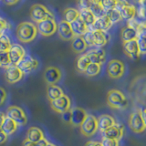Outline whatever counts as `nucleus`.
Returning a JSON list of instances; mask_svg holds the SVG:
<instances>
[{"instance_id": "c03bdc74", "label": "nucleus", "mask_w": 146, "mask_h": 146, "mask_svg": "<svg viewBox=\"0 0 146 146\" xmlns=\"http://www.w3.org/2000/svg\"><path fill=\"white\" fill-rule=\"evenodd\" d=\"M137 15H138L140 18L146 19V7L140 6L139 9H137Z\"/></svg>"}, {"instance_id": "f8f14e48", "label": "nucleus", "mask_w": 146, "mask_h": 146, "mask_svg": "<svg viewBox=\"0 0 146 146\" xmlns=\"http://www.w3.org/2000/svg\"><path fill=\"white\" fill-rule=\"evenodd\" d=\"M129 126L130 129L135 133H141L145 131V127L141 115V111L136 110L131 114L129 119Z\"/></svg>"}, {"instance_id": "4be33fe9", "label": "nucleus", "mask_w": 146, "mask_h": 146, "mask_svg": "<svg viewBox=\"0 0 146 146\" xmlns=\"http://www.w3.org/2000/svg\"><path fill=\"white\" fill-rule=\"evenodd\" d=\"M93 32V42L94 48H103L109 42L111 36L108 34V32L103 31H92Z\"/></svg>"}, {"instance_id": "a878e982", "label": "nucleus", "mask_w": 146, "mask_h": 146, "mask_svg": "<svg viewBox=\"0 0 146 146\" xmlns=\"http://www.w3.org/2000/svg\"><path fill=\"white\" fill-rule=\"evenodd\" d=\"M121 38L122 39L123 42H127V41H131L135 40L138 38V32H137L134 29L126 26L125 27H123L121 32Z\"/></svg>"}, {"instance_id": "a18cd8bd", "label": "nucleus", "mask_w": 146, "mask_h": 146, "mask_svg": "<svg viewBox=\"0 0 146 146\" xmlns=\"http://www.w3.org/2000/svg\"><path fill=\"white\" fill-rule=\"evenodd\" d=\"M70 110L61 114L62 120H63L64 122H66V123H70V121H71V111H70Z\"/></svg>"}, {"instance_id": "49530a36", "label": "nucleus", "mask_w": 146, "mask_h": 146, "mask_svg": "<svg viewBox=\"0 0 146 146\" xmlns=\"http://www.w3.org/2000/svg\"><path fill=\"white\" fill-rule=\"evenodd\" d=\"M7 135L6 133H4V132L0 130V144H3L5 143L6 141H7Z\"/></svg>"}, {"instance_id": "b1692460", "label": "nucleus", "mask_w": 146, "mask_h": 146, "mask_svg": "<svg viewBox=\"0 0 146 146\" xmlns=\"http://www.w3.org/2000/svg\"><path fill=\"white\" fill-rule=\"evenodd\" d=\"M44 133L43 131L38 127L32 126L29 128V130L27 131V140H29L32 143H38V141L41 139L44 138Z\"/></svg>"}, {"instance_id": "c756f323", "label": "nucleus", "mask_w": 146, "mask_h": 146, "mask_svg": "<svg viewBox=\"0 0 146 146\" xmlns=\"http://www.w3.org/2000/svg\"><path fill=\"white\" fill-rule=\"evenodd\" d=\"M63 94H64V91H63L62 88H60V87L58 86L57 84L48 86L47 95H48V98L50 102H52V100L61 97Z\"/></svg>"}, {"instance_id": "79ce46f5", "label": "nucleus", "mask_w": 146, "mask_h": 146, "mask_svg": "<svg viewBox=\"0 0 146 146\" xmlns=\"http://www.w3.org/2000/svg\"><path fill=\"white\" fill-rule=\"evenodd\" d=\"M11 27L10 24H9V22L5 19L4 17H0V32H2V33H5V31L9 29Z\"/></svg>"}, {"instance_id": "423d86ee", "label": "nucleus", "mask_w": 146, "mask_h": 146, "mask_svg": "<svg viewBox=\"0 0 146 146\" xmlns=\"http://www.w3.org/2000/svg\"><path fill=\"white\" fill-rule=\"evenodd\" d=\"M80 132L86 137H91L96 134L98 130V121L96 118L92 114H87L85 120L80 126Z\"/></svg>"}, {"instance_id": "2f4dec72", "label": "nucleus", "mask_w": 146, "mask_h": 146, "mask_svg": "<svg viewBox=\"0 0 146 146\" xmlns=\"http://www.w3.org/2000/svg\"><path fill=\"white\" fill-rule=\"evenodd\" d=\"M11 46H12L11 39L7 34H3L2 36H0V53L8 52Z\"/></svg>"}, {"instance_id": "864d4df0", "label": "nucleus", "mask_w": 146, "mask_h": 146, "mask_svg": "<svg viewBox=\"0 0 146 146\" xmlns=\"http://www.w3.org/2000/svg\"><path fill=\"white\" fill-rule=\"evenodd\" d=\"M5 119H6V114L2 111H0V127H1V125L3 124Z\"/></svg>"}, {"instance_id": "bf43d9fd", "label": "nucleus", "mask_w": 146, "mask_h": 146, "mask_svg": "<svg viewBox=\"0 0 146 146\" xmlns=\"http://www.w3.org/2000/svg\"><path fill=\"white\" fill-rule=\"evenodd\" d=\"M0 67H1V65H0Z\"/></svg>"}, {"instance_id": "f03ea898", "label": "nucleus", "mask_w": 146, "mask_h": 146, "mask_svg": "<svg viewBox=\"0 0 146 146\" xmlns=\"http://www.w3.org/2000/svg\"><path fill=\"white\" fill-rule=\"evenodd\" d=\"M107 103L111 108L116 110H123L128 106V100L121 91L111 90L107 94Z\"/></svg>"}, {"instance_id": "393cba45", "label": "nucleus", "mask_w": 146, "mask_h": 146, "mask_svg": "<svg viewBox=\"0 0 146 146\" xmlns=\"http://www.w3.org/2000/svg\"><path fill=\"white\" fill-rule=\"evenodd\" d=\"M17 129H18V125L14 121H12L11 119H9L7 117H6L3 124L0 127V130L4 133H6L7 136L14 134L17 131Z\"/></svg>"}, {"instance_id": "cd10ccee", "label": "nucleus", "mask_w": 146, "mask_h": 146, "mask_svg": "<svg viewBox=\"0 0 146 146\" xmlns=\"http://www.w3.org/2000/svg\"><path fill=\"white\" fill-rule=\"evenodd\" d=\"M87 45L82 36H74L71 40V48L76 53H83L87 50Z\"/></svg>"}, {"instance_id": "5fc2aeb1", "label": "nucleus", "mask_w": 146, "mask_h": 146, "mask_svg": "<svg viewBox=\"0 0 146 146\" xmlns=\"http://www.w3.org/2000/svg\"><path fill=\"white\" fill-rule=\"evenodd\" d=\"M47 146H57V145H56V144H54V143H48V144Z\"/></svg>"}, {"instance_id": "39448f33", "label": "nucleus", "mask_w": 146, "mask_h": 146, "mask_svg": "<svg viewBox=\"0 0 146 146\" xmlns=\"http://www.w3.org/2000/svg\"><path fill=\"white\" fill-rule=\"evenodd\" d=\"M29 15L31 19L36 23H38L49 17H54L53 13L41 4L33 5L30 8Z\"/></svg>"}, {"instance_id": "f704fd0d", "label": "nucleus", "mask_w": 146, "mask_h": 146, "mask_svg": "<svg viewBox=\"0 0 146 146\" xmlns=\"http://www.w3.org/2000/svg\"><path fill=\"white\" fill-rule=\"evenodd\" d=\"M141 55H146V32L138 35L136 39Z\"/></svg>"}, {"instance_id": "0eeeda50", "label": "nucleus", "mask_w": 146, "mask_h": 146, "mask_svg": "<svg viewBox=\"0 0 146 146\" xmlns=\"http://www.w3.org/2000/svg\"><path fill=\"white\" fill-rule=\"evenodd\" d=\"M58 23L54 17H49L36 23L38 32L43 36H51L57 32Z\"/></svg>"}, {"instance_id": "2eb2a0df", "label": "nucleus", "mask_w": 146, "mask_h": 146, "mask_svg": "<svg viewBox=\"0 0 146 146\" xmlns=\"http://www.w3.org/2000/svg\"><path fill=\"white\" fill-rule=\"evenodd\" d=\"M85 54L88 56L90 63L102 65L106 61V58H107L106 52L102 48H91Z\"/></svg>"}, {"instance_id": "6ab92c4d", "label": "nucleus", "mask_w": 146, "mask_h": 146, "mask_svg": "<svg viewBox=\"0 0 146 146\" xmlns=\"http://www.w3.org/2000/svg\"><path fill=\"white\" fill-rule=\"evenodd\" d=\"M70 111H71L70 124L75 127H80L81 123L85 120L88 113H87V111L84 109H82L80 107H74Z\"/></svg>"}, {"instance_id": "1a4fd4ad", "label": "nucleus", "mask_w": 146, "mask_h": 146, "mask_svg": "<svg viewBox=\"0 0 146 146\" xmlns=\"http://www.w3.org/2000/svg\"><path fill=\"white\" fill-rule=\"evenodd\" d=\"M39 66V62L36 58L27 54L17 64V67L23 72V74H29L36 70Z\"/></svg>"}, {"instance_id": "f257e3e1", "label": "nucleus", "mask_w": 146, "mask_h": 146, "mask_svg": "<svg viewBox=\"0 0 146 146\" xmlns=\"http://www.w3.org/2000/svg\"><path fill=\"white\" fill-rule=\"evenodd\" d=\"M36 26L32 22H22L17 26L16 35L17 39L22 43H29L33 41L38 35Z\"/></svg>"}, {"instance_id": "412c9836", "label": "nucleus", "mask_w": 146, "mask_h": 146, "mask_svg": "<svg viewBox=\"0 0 146 146\" xmlns=\"http://www.w3.org/2000/svg\"><path fill=\"white\" fill-rule=\"evenodd\" d=\"M97 121H98V130L100 131H105L108 130L109 128H111L115 124V119L112 116L109 115V114H102L97 118Z\"/></svg>"}, {"instance_id": "e433bc0d", "label": "nucleus", "mask_w": 146, "mask_h": 146, "mask_svg": "<svg viewBox=\"0 0 146 146\" xmlns=\"http://www.w3.org/2000/svg\"><path fill=\"white\" fill-rule=\"evenodd\" d=\"M90 10L94 14V16L96 17V18L102 17V16L104 15V14H105L104 9L102 8V6H100V3H95V2H94L93 5H92V7H90Z\"/></svg>"}, {"instance_id": "72a5a7b5", "label": "nucleus", "mask_w": 146, "mask_h": 146, "mask_svg": "<svg viewBox=\"0 0 146 146\" xmlns=\"http://www.w3.org/2000/svg\"><path fill=\"white\" fill-rule=\"evenodd\" d=\"M105 15L109 17V19L111 20V22L112 23V24H116V23H119L122 20L120 12H119L115 8L111 9V10L106 11L105 12Z\"/></svg>"}, {"instance_id": "603ef678", "label": "nucleus", "mask_w": 146, "mask_h": 146, "mask_svg": "<svg viewBox=\"0 0 146 146\" xmlns=\"http://www.w3.org/2000/svg\"><path fill=\"white\" fill-rule=\"evenodd\" d=\"M22 146H36V143H32V141L26 139L24 141H23Z\"/></svg>"}, {"instance_id": "5701e85b", "label": "nucleus", "mask_w": 146, "mask_h": 146, "mask_svg": "<svg viewBox=\"0 0 146 146\" xmlns=\"http://www.w3.org/2000/svg\"><path fill=\"white\" fill-rule=\"evenodd\" d=\"M70 27L73 34L75 36H83L87 32L89 31L88 27L85 25V23L79 17L75 21L70 23Z\"/></svg>"}, {"instance_id": "37998d69", "label": "nucleus", "mask_w": 146, "mask_h": 146, "mask_svg": "<svg viewBox=\"0 0 146 146\" xmlns=\"http://www.w3.org/2000/svg\"><path fill=\"white\" fill-rule=\"evenodd\" d=\"M7 97V93L6 90H5L3 87H0V106H2V105L6 102Z\"/></svg>"}, {"instance_id": "de8ad7c7", "label": "nucleus", "mask_w": 146, "mask_h": 146, "mask_svg": "<svg viewBox=\"0 0 146 146\" xmlns=\"http://www.w3.org/2000/svg\"><path fill=\"white\" fill-rule=\"evenodd\" d=\"M48 143L49 141H48V139H46L44 137L43 139H41L38 141V143H36V146H47L48 144Z\"/></svg>"}, {"instance_id": "9b49d317", "label": "nucleus", "mask_w": 146, "mask_h": 146, "mask_svg": "<svg viewBox=\"0 0 146 146\" xmlns=\"http://www.w3.org/2000/svg\"><path fill=\"white\" fill-rule=\"evenodd\" d=\"M5 68V79H6L7 82L10 84H15L19 82L23 77H24V74L23 72L17 67V65H13V64H10L9 66L4 68Z\"/></svg>"}, {"instance_id": "58836bf2", "label": "nucleus", "mask_w": 146, "mask_h": 146, "mask_svg": "<svg viewBox=\"0 0 146 146\" xmlns=\"http://www.w3.org/2000/svg\"><path fill=\"white\" fill-rule=\"evenodd\" d=\"M10 59H9L8 52H1L0 53V65L3 68H6L10 65Z\"/></svg>"}, {"instance_id": "09e8293b", "label": "nucleus", "mask_w": 146, "mask_h": 146, "mask_svg": "<svg viewBox=\"0 0 146 146\" xmlns=\"http://www.w3.org/2000/svg\"><path fill=\"white\" fill-rule=\"evenodd\" d=\"M85 146H102L100 141H89L88 143L85 144Z\"/></svg>"}, {"instance_id": "ddd939ff", "label": "nucleus", "mask_w": 146, "mask_h": 146, "mask_svg": "<svg viewBox=\"0 0 146 146\" xmlns=\"http://www.w3.org/2000/svg\"><path fill=\"white\" fill-rule=\"evenodd\" d=\"M62 72L58 67L49 66L44 71V80L48 85H55L61 80Z\"/></svg>"}, {"instance_id": "c9c22d12", "label": "nucleus", "mask_w": 146, "mask_h": 146, "mask_svg": "<svg viewBox=\"0 0 146 146\" xmlns=\"http://www.w3.org/2000/svg\"><path fill=\"white\" fill-rule=\"evenodd\" d=\"M118 0H100V6L102 7V8L104 9V11H109L111 10V9H114L116 7Z\"/></svg>"}, {"instance_id": "3c124183", "label": "nucleus", "mask_w": 146, "mask_h": 146, "mask_svg": "<svg viewBox=\"0 0 146 146\" xmlns=\"http://www.w3.org/2000/svg\"><path fill=\"white\" fill-rule=\"evenodd\" d=\"M2 1L6 5H7V6H13V5L17 4L19 0H2Z\"/></svg>"}, {"instance_id": "dca6fc26", "label": "nucleus", "mask_w": 146, "mask_h": 146, "mask_svg": "<svg viewBox=\"0 0 146 146\" xmlns=\"http://www.w3.org/2000/svg\"><path fill=\"white\" fill-rule=\"evenodd\" d=\"M124 126L120 122H115V124L103 131L102 133L103 137H105V138L120 141L122 138V136L124 135Z\"/></svg>"}, {"instance_id": "a19ab883", "label": "nucleus", "mask_w": 146, "mask_h": 146, "mask_svg": "<svg viewBox=\"0 0 146 146\" xmlns=\"http://www.w3.org/2000/svg\"><path fill=\"white\" fill-rule=\"evenodd\" d=\"M100 143H102V146H120V141L102 137V141H100Z\"/></svg>"}, {"instance_id": "8fccbe9b", "label": "nucleus", "mask_w": 146, "mask_h": 146, "mask_svg": "<svg viewBox=\"0 0 146 146\" xmlns=\"http://www.w3.org/2000/svg\"><path fill=\"white\" fill-rule=\"evenodd\" d=\"M141 119H143L144 127H145V129H146V109L141 110Z\"/></svg>"}, {"instance_id": "bb28decb", "label": "nucleus", "mask_w": 146, "mask_h": 146, "mask_svg": "<svg viewBox=\"0 0 146 146\" xmlns=\"http://www.w3.org/2000/svg\"><path fill=\"white\" fill-rule=\"evenodd\" d=\"M80 18L85 23V25L88 27L92 26L96 21V17L90 9H80Z\"/></svg>"}, {"instance_id": "c85d7f7f", "label": "nucleus", "mask_w": 146, "mask_h": 146, "mask_svg": "<svg viewBox=\"0 0 146 146\" xmlns=\"http://www.w3.org/2000/svg\"><path fill=\"white\" fill-rule=\"evenodd\" d=\"M80 17V11L73 7H67L63 10V20L68 23L75 21Z\"/></svg>"}, {"instance_id": "4468645a", "label": "nucleus", "mask_w": 146, "mask_h": 146, "mask_svg": "<svg viewBox=\"0 0 146 146\" xmlns=\"http://www.w3.org/2000/svg\"><path fill=\"white\" fill-rule=\"evenodd\" d=\"M27 55L26 49L20 44L14 43L8 50V56L10 59V63L13 65H17L21 59Z\"/></svg>"}, {"instance_id": "20e7f679", "label": "nucleus", "mask_w": 146, "mask_h": 146, "mask_svg": "<svg viewBox=\"0 0 146 146\" xmlns=\"http://www.w3.org/2000/svg\"><path fill=\"white\" fill-rule=\"evenodd\" d=\"M6 117L11 119L19 126H24L27 122V116L25 111L18 106H9L6 111Z\"/></svg>"}, {"instance_id": "9d476101", "label": "nucleus", "mask_w": 146, "mask_h": 146, "mask_svg": "<svg viewBox=\"0 0 146 146\" xmlns=\"http://www.w3.org/2000/svg\"><path fill=\"white\" fill-rule=\"evenodd\" d=\"M50 106H51L54 111L62 114L71 109V100L70 97L63 94L61 97L50 102Z\"/></svg>"}, {"instance_id": "4d7b16f0", "label": "nucleus", "mask_w": 146, "mask_h": 146, "mask_svg": "<svg viewBox=\"0 0 146 146\" xmlns=\"http://www.w3.org/2000/svg\"><path fill=\"white\" fill-rule=\"evenodd\" d=\"M93 2H95V3H100V0H93Z\"/></svg>"}, {"instance_id": "a211bd4d", "label": "nucleus", "mask_w": 146, "mask_h": 146, "mask_svg": "<svg viewBox=\"0 0 146 146\" xmlns=\"http://www.w3.org/2000/svg\"><path fill=\"white\" fill-rule=\"evenodd\" d=\"M57 32L59 38H62L63 40H72L75 36L72 32L70 24L63 19L58 23Z\"/></svg>"}, {"instance_id": "f3484780", "label": "nucleus", "mask_w": 146, "mask_h": 146, "mask_svg": "<svg viewBox=\"0 0 146 146\" xmlns=\"http://www.w3.org/2000/svg\"><path fill=\"white\" fill-rule=\"evenodd\" d=\"M112 23L111 20L109 19V17L105 15L96 18V21L94 22V24L92 26L89 27V30L90 31H103V32H108L111 27H112Z\"/></svg>"}, {"instance_id": "4c0bfd02", "label": "nucleus", "mask_w": 146, "mask_h": 146, "mask_svg": "<svg viewBox=\"0 0 146 146\" xmlns=\"http://www.w3.org/2000/svg\"><path fill=\"white\" fill-rule=\"evenodd\" d=\"M85 41V43L88 48H94V42H93V32L88 31L87 33L82 36Z\"/></svg>"}, {"instance_id": "473e14b6", "label": "nucleus", "mask_w": 146, "mask_h": 146, "mask_svg": "<svg viewBox=\"0 0 146 146\" xmlns=\"http://www.w3.org/2000/svg\"><path fill=\"white\" fill-rule=\"evenodd\" d=\"M102 71V65L95 63H90V65L85 70V75L88 77H96Z\"/></svg>"}, {"instance_id": "aec40b11", "label": "nucleus", "mask_w": 146, "mask_h": 146, "mask_svg": "<svg viewBox=\"0 0 146 146\" xmlns=\"http://www.w3.org/2000/svg\"><path fill=\"white\" fill-rule=\"evenodd\" d=\"M123 50H124V53L127 56L132 59H137L141 56L136 39L123 42Z\"/></svg>"}, {"instance_id": "6e6d98bb", "label": "nucleus", "mask_w": 146, "mask_h": 146, "mask_svg": "<svg viewBox=\"0 0 146 146\" xmlns=\"http://www.w3.org/2000/svg\"><path fill=\"white\" fill-rule=\"evenodd\" d=\"M133 1H134L135 3H137V4H140V2H141V0H133Z\"/></svg>"}, {"instance_id": "6e6552de", "label": "nucleus", "mask_w": 146, "mask_h": 146, "mask_svg": "<svg viewBox=\"0 0 146 146\" xmlns=\"http://www.w3.org/2000/svg\"><path fill=\"white\" fill-rule=\"evenodd\" d=\"M106 70L111 79H120L125 73V65L119 59H111L107 64Z\"/></svg>"}, {"instance_id": "7c9ffc66", "label": "nucleus", "mask_w": 146, "mask_h": 146, "mask_svg": "<svg viewBox=\"0 0 146 146\" xmlns=\"http://www.w3.org/2000/svg\"><path fill=\"white\" fill-rule=\"evenodd\" d=\"M90 59L86 54H82L78 58L76 62V68L80 73H85L86 68L90 65Z\"/></svg>"}, {"instance_id": "7ed1b4c3", "label": "nucleus", "mask_w": 146, "mask_h": 146, "mask_svg": "<svg viewBox=\"0 0 146 146\" xmlns=\"http://www.w3.org/2000/svg\"><path fill=\"white\" fill-rule=\"evenodd\" d=\"M115 9L120 12L121 19L127 22L135 18L137 15V8L135 6L129 3L127 0H118Z\"/></svg>"}, {"instance_id": "ea45409f", "label": "nucleus", "mask_w": 146, "mask_h": 146, "mask_svg": "<svg viewBox=\"0 0 146 146\" xmlns=\"http://www.w3.org/2000/svg\"><path fill=\"white\" fill-rule=\"evenodd\" d=\"M78 7L80 9H90L93 5V0H77Z\"/></svg>"}, {"instance_id": "13d9d810", "label": "nucleus", "mask_w": 146, "mask_h": 146, "mask_svg": "<svg viewBox=\"0 0 146 146\" xmlns=\"http://www.w3.org/2000/svg\"><path fill=\"white\" fill-rule=\"evenodd\" d=\"M3 34H5V33H2V32H0V36H2Z\"/></svg>"}]
</instances>
